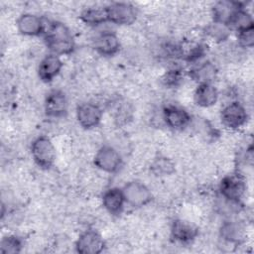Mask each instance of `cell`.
Masks as SVG:
<instances>
[{"label":"cell","instance_id":"obj_1","mask_svg":"<svg viewBox=\"0 0 254 254\" xmlns=\"http://www.w3.org/2000/svg\"><path fill=\"white\" fill-rule=\"evenodd\" d=\"M45 43L51 54L69 55L74 50V39L70 30L61 22H53L45 30Z\"/></svg>","mask_w":254,"mask_h":254},{"label":"cell","instance_id":"obj_2","mask_svg":"<svg viewBox=\"0 0 254 254\" xmlns=\"http://www.w3.org/2000/svg\"><path fill=\"white\" fill-rule=\"evenodd\" d=\"M246 189V180L238 172L226 175L219 183V192L222 198L234 203H240Z\"/></svg>","mask_w":254,"mask_h":254},{"label":"cell","instance_id":"obj_3","mask_svg":"<svg viewBox=\"0 0 254 254\" xmlns=\"http://www.w3.org/2000/svg\"><path fill=\"white\" fill-rule=\"evenodd\" d=\"M31 155L35 163L43 168H51L56 160V148L50 138L40 136L31 145Z\"/></svg>","mask_w":254,"mask_h":254},{"label":"cell","instance_id":"obj_4","mask_svg":"<svg viewBox=\"0 0 254 254\" xmlns=\"http://www.w3.org/2000/svg\"><path fill=\"white\" fill-rule=\"evenodd\" d=\"M220 120L226 128L237 130L246 124L248 113L240 102L231 101L221 109Z\"/></svg>","mask_w":254,"mask_h":254},{"label":"cell","instance_id":"obj_5","mask_svg":"<svg viewBox=\"0 0 254 254\" xmlns=\"http://www.w3.org/2000/svg\"><path fill=\"white\" fill-rule=\"evenodd\" d=\"M122 191L124 194L125 202L133 207H141L148 204L153 194L150 189L143 183L138 181H132L127 183L123 188Z\"/></svg>","mask_w":254,"mask_h":254},{"label":"cell","instance_id":"obj_6","mask_svg":"<svg viewBox=\"0 0 254 254\" xmlns=\"http://www.w3.org/2000/svg\"><path fill=\"white\" fill-rule=\"evenodd\" d=\"M108 22L127 26L133 24L138 16L137 9L130 3L114 2L106 6Z\"/></svg>","mask_w":254,"mask_h":254},{"label":"cell","instance_id":"obj_7","mask_svg":"<svg viewBox=\"0 0 254 254\" xmlns=\"http://www.w3.org/2000/svg\"><path fill=\"white\" fill-rule=\"evenodd\" d=\"M94 165L105 173H116L122 166L120 153L111 146L101 147L94 156Z\"/></svg>","mask_w":254,"mask_h":254},{"label":"cell","instance_id":"obj_8","mask_svg":"<svg viewBox=\"0 0 254 254\" xmlns=\"http://www.w3.org/2000/svg\"><path fill=\"white\" fill-rule=\"evenodd\" d=\"M104 247L105 242L102 236L92 229L82 232L75 241V250L80 254H99Z\"/></svg>","mask_w":254,"mask_h":254},{"label":"cell","instance_id":"obj_9","mask_svg":"<svg viewBox=\"0 0 254 254\" xmlns=\"http://www.w3.org/2000/svg\"><path fill=\"white\" fill-rule=\"evenodd\" d=\"M45 113L48 117H63L67 112L68 102L64 91L54 89L48 93L45 99Z\"/></svg>","mask_w":254,"mask_h":254},{"label":"cell","instance_id":"obj_10","mask_svg":"<svg viewBox=\"0 0 254 254\" xmlns=\"http://www.w3.org/2000/svg\"><path fill=\"white\" fill-rule=\"evenodd\" d=\"M102 118L101 108L92 102H84L76 108V119L78 124L84 129L96 127Z\"/></svg>","mask_w":254,"mask_h":254},{"label":"cell","instance_id":"obj_11","mask_svg":"<svg viewBox=\"0 0 254 254\" xmlns=\"http://www.w3.org/2000/svg\"><path fill=\"white\" fill-rule=\"evenodd\" d=\"M163 119L168 127L175 130H181L190 124V115L186 109L171 104L164 107Z\"/></svg>","mask_w":254,"mask_h":254},{"label":"cell","instance_id":"obj_12","mask_svg":"<svg viewBox=\"0 0 254 254\" xmlns=\"http://www.w3.org/2000/svg\"><path fill=\"white\" fill-rule=\"evenodd\" d=\"M198 234L197 227L186 219H175L171 225L172 238L180 243H190Z\"/></svg>","mask_w":254,"mask_h":254},{"label":"cell","instance_id":"obj_13","mask_svg":"<svg viewBox=\"0 0 254 254\" xmlns=\"http://www.w3.org/2000/svg\"><path fill=\"white\" fill-rule=\"evenodd\" d=\"M63 61L60 56L49 54L42 59L38 67V75L44 82H51L63 68Z\"/></svg>","mask_w":254,"mask_h":254},{"label":"cell","instance_id":"obj_14","mask_svg":"<svg viewBox=\"0 0 254 254\" xmlns=\"http://www.w3.org/2000/svg\"><path fill=\"white\" fill-rule=\"evenodd\" d=\"M18 31L25 36H39L46 30L45 24L37 15L34 14H23L17 20Z\"/></svg>","mask_w":254,"mask_h":254},{"label":"cell","instance_id":"obj_15","mask_svg":"<svg viewBox=\"0 0 254 254\" xmlns=\"http://www.w3.org/2000/svg\"><path fill=\"white\" fill-rule=\"evenodd\" d=\"M95 51L104 57L114 56L120 49V41L112 32L101 33L94 41Z\"/></svg>","mask_w":254,"mask_h":254},{"label":"cell","instance_id":"obj_16","mask_svg":"<svg viewBox=\"0 0 254 254\" xmlns=\"http://www.w3.org/2000/svg\"><path fill=\"white\" fill-rule=\"evenodd\" d=\"M193 100L195 104L200 107H210L217 102L218 91L212 83H198L193 93Z\"/></svg>","mask_w":254,"mask_h":254},{"label":"cell","instance_id":"obj_17","mask_svg":"<svg viewBox=\"0 0 254 254\" xmlns=\"http://www.w3.org/2000/svg\"><path fill=\"white\" fill-rule=\"evenodd\" d=\"M125 198L122 191V189L110 188L103 192L102 195V204L103 207L111 214H118L122 211Z\"/></svg>","mask_w":254,"mask_h":254},{"label":"cell","instance_id":"obj_18","mask_svg":"<svg viewBox=\"0 0 254 254\" xmlns=\"http://www.w3.org/2000/svg\"><path fill=\"white\" fill-rule=\"evenodd\" d=\"M220 236L228 243L239 244L245 239V227L238 221H225L220 227Z\"/></svg>","mask_w":254,"mask_h":254},{"label":"cell","instance_id":"obj_19","mask_svg":"<svg viewBox=\"0 0 254 254\" xmlns=\"http://www.w3.org/2000/svg\"><path fill=\"white\" fill-rule=\"evenodd\" d=\"M227 26L229 27L230 31H235L238 34L243 31L253 29L254 22L251 14L241 6L233 13L227 23Z\"/></svg>","mask_w":254,"mask_h":254},{"label":"cell","instance_id":"obj_20","mask_svg":"<svg viewBox=\"0 0 254 254\" xmlns=\"http://www.w3.org/2000/svg\"><path fill=\"white\" fill-rule=\"evenodd\" d=\"M241 7V4L234 1H219L212 8L213 22L226 24L230 20L233 13Z\"/></svg>","mask_w":254,"mask_h":254},{"label":"cell","instance_id":"obj_21","mask_svg":"<svg viewBox=\"0 0 254 254\" xmlns=\"http://www.w3.org/2000/svg\"><path fill=\"white\" fill-rule=\"evenodd\" d=\"M80 19L88 26H98L108 22L106 6L89 7L84 9L80 14Z\"/></svg>","mask_w":254,"mask_h":254},{"label":"cell","instance_id":"obj_22","mask_svg":"<svg viewBox=\"0 0 254 254\" xmlns=\"http://www.w3.org/2000/svg\"><path fill=\"white\" fill-rule=\"evenodd\" d=\"M190 74L198 83H201V82L212 83V80L216 76V67L212 63L204 62L195 65L190 70Z\"/></svg>","mask_w":254,"mask_h":254},{"label":"cell","instance_id":"obj_23","mask_svg":"<svg viewBox=\"0 0 254 254\" xmlns=\"http://www.w3.org/2000/svg\"><path fill=\"white\" fill-rule=\"evenodd\" d=\"M150 169L155 176L166 177L175 172V164L166 157H158L152 162Z\"/></svg>","mask_w":254,"mask_h":254},{"label":"cell","instance_id":"obj_24","mask_svg":"<svg viewBox=\"0 0 254 254\" xmlns=\"http://www.w3.org/2000/svg\"><path fill=\"white\" fill-rule=\"evenodd\" d=\"M231 31L226 24L212 22L205 28V34L215 42H223L228 39Z\"/></svg>","mask_w":254,"mask_h":254},{"label":"cell","instance_id":"obj_25","mask_svg":"<svg viewBox=\"0 0 254 254\" xmlns=\"http://www.w3.org/2000/svg\"><path fill=\"white\" fill-rule=\"evenodd\" d=\"M23 241L16 235H8L2 238L0 243V252L3 254H15L21 252Z\"/></svg>","mask_w":254,"mask_h":254},{"label":"cell","instance_id":"obj_26","mask_svg":"<svg viewBox=\"0 0 254 254\" xmlns=\"http://www.w3.org/2000/svg\"><path fill=\"white\" fill-rule=\"evenodd\" d=\"M183 78V72L180 68H172L167 71L163 77V81L168 86H177Z\"/></svg>","mask_w":254,"mask_h":254},{"label":"cell","instance_id":"obj_27","mask_svg":"<svg viewBox=\"0 0 254 254\" xmlns=\"http://www.w3.org/2000/svg\"><path fill=\"white\" fill-rule=\"evenodd\" d=\"M238 43L243 48H252L254 45V28L237 34Z\"/></svg>","mask_w":254,"mask_h":254}]
</instances>
